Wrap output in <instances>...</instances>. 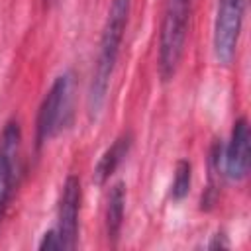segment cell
Listing matches in <instances>:
<instances>
[{
    "mask_svg": "<svg viewBox=\"0 0 251 251\" xmlns=\"http://www.w3.org/2000/svg\"><path fill=\"white\" fill-rule=\"evenodd\" d=\"M249 124L247 118H239L233 124L231 135H229V143L226 147V155H224V163H226V175L231 180H241L245 178L247 171H249V155H251V147H249Z\"/></svg>",
    "mask_w": 251,
    "mask_h": 251,
    "instance_id": "cell-6",
    "label": "cell"
},
{
    "mask_svg": "<svg viewBox=\"0 0 251 251\" xmlns=\"http://www.w3.org/2000/svg\"><path fill=\"white\" fill-rule=\"evenodd\" d=\"M124 210H126V186L124 182H116L108 194L106 206V235L108 241L116 243L122 224H124Z\"/></svg>",
    "mask_w": 251,
    "mask_h": 251,
    "instance_id": "cell-8",
    "label": "cell"
},
{
    "mask_svg": "<svg viewBox=\"0 0 251 251\" xmlns=\"http://www.w3.org/2000/svg\"><path fill=\"white\" fill-rule=\"evenodd\" d=\"M129 10H131V0H112L110 4L106 24L102 27L100 49H98V57H96V65H94L92 80L88 88V98H86L90 118H96L106 102L110 80L116 69V61L120 55L126 27H127Z\"/></svg>",
    "mask_w": 251,
    "mask_h": 251,
    "instance_id": "cell-1",
    "label": "cell"
},
{
    "mask_svg": "<svg viewBox=\"0 0 251 251\" xmlns=\"http://www.w3.org/2000/svg\"><path fill=\"white\" fill-rule=\"evenodd\" d=\"M80 180L75 175H69L59 200L57 214V233L61 237L63 249H75L78 239V212H80Z\"/></svg>",
    "mask_w": 251,
    "mask_h": 251,
    "instance_id": "cell-5",
    "label": "cell"
},
{
    "mask_svg": "<svg viewBox=\"0 0 251 251\" xmlns=\"http://www.w3.org/2000/svg\"><path fill=\"white\" fill-rule=\"evenodd\" d=\"M129 147H131V133L129 131H126L114 139V143L102 153L100 161L96 163L94 176H92L96 184H104L106 180H110V176L116 173V169L120 167L124 157L129 153Z\"/></svg>",
    "mask_w": 251,
    "mask_h": 251,
    "instance_id": "cell-7",
    "label": "cell"
},
{
    "mask_svg": "<svg viewBox=\"0 0 251 251\" xmlns=\"http://www.w3.org/2000/svg\"><path fill=\"white\" fill-rule=\"evenodd\" d=\"M190 180H192V165L186 159H180L175 169V178L171 186V194L175 200H182L188 190H190Z\"/></svg>",
    "mask_w": 251,
    "mask_h": 251,
    "instance_id": "cell-9",
    "label": "cell"
},
{
    "mask_svg": "<svg viewBox=\"0 0 251 251\" xmlns=\"http://www.w3.org/2000/svg\"><path fill=\"white\" fill-rule=\"evenodd\" d=\"M10 184H12V163L6 153H0V222H2L4 206L10 196Z\"/></svg>",
    "mask_w": 251,
    "mask_h": 251,
    "instance_id": "cell-10",
    "label": "cell"
},
{
    "mask_svg": "<svg viewBox=\"0 0 251 251\" xmlns=\"http://www.w3.org/2000/svg\"><path fill=\"white\" fill-rule=\"evenodd\" d=\"M194 0H167L159 29V75L167 82L175 76L188 35L190 10Z\"/></svg>",
    "mask_w": 251,
    "mask_h": 251,
    "instance_id": "cell-2",
    "label": "cell"
},
{
    "mask_svg": "<svg viewBox=\"0 0 251 251\" xmlns=\"http://www.w3.org/2000/svg\"><path fill=\"white\" fill-rule=\"evenodd\" d=\"M71 86H73L71 73H63L55 78L49 92L45 94L39 106V114H37V143L39 145L51 139L63 127L65 114L69 112V102H71Z\"/></svg>",
    "mask_w": 251,
    "mask_h": 251,
    "instance_id": "cell-4",
    "label": "cell"
},
{
    "mask_svg": "<svg viewBox=\"0 0 251 251\" xmlns=\"http://www.w3.org/2000/svg\"><path fill=\"white\" fill-rule=\"evenodd\" d=\"M245 0H218L214 22V55L218 63L229 65L239 43Z\"/></svg>",
    "mask_w": 251,
    "mask_h": 251,
    "instance_id": "cell-3",
    "label": "cell"
},
{
    "mask_svg": "<svg viewBox=\"0 0 251 251\" xmlns=\"http://www.w3.org/2000/svg\"><path fill=\"white\" fill-rule=\"evenodd\" d=\"M41 251H49V249H63V243H61V237H59V233H57V229H49L45 235H43V239L39 241V245H37Z\"/></svg>",
    "mask_w": 251,
    "mask_h": 251,
    "instance_id": "cell-11",
    "label": "cell"
}]
</instances>
